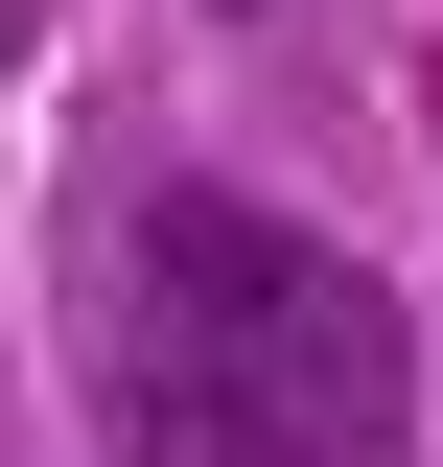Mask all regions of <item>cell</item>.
Returning <instances> with one entry per match:
<instances>
[{
	"label": "cell",
	"instance_id": "cell-2",
	"mask_svg": "<svg viewBox=\"0 0 443 467\" xmlns=\"http://www.w3.org/2000/svg\"><path fill=\"white\" fill-rule=\"evenodd\" d=\"M233 24H257V0H233Z\"/></svg>",
	"mask_w": 443,
	"mask_h": 467
},
{
	"label": "cell",
	"instance_id": "cell-1",
	"mask_svg": "<svg viewBox=\"0 0 443 467\" xmlns=\"http://www.w3.org/2000/svg\"><path fill=\"white\" fill-rule=\"evenodd\" d=\"M397 420H420V327L350 234L257 211V187L117 211V350H94L117 467H397Z\"/></svg>",
	"mask_w": 443,
	"mask_h": 467
},
{
	"label": "cell",
	"instance_id": "cell-3",
	"mask_svg": "<svg viewBox=\"0 0 443 467\" xmlns=\"http://www.w3.org/2000/svg\"><path fill=\"white\" fill-rule=\"evenodd\" d=\"M0 24H24V0H0Z\"/></svg>",
	"mask_w": 443,
	"mask_h": 467
}]
</instances>
